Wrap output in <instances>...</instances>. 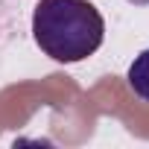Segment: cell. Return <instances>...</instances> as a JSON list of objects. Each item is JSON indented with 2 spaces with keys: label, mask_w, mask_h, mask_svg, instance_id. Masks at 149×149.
Returning <instances> with one entry per match:
<instances>
[{
  "label": "cell",
  "mask_w": 149,
  "mask_h": 149,
  "mask_svg": "<svg viewBox=\"0 0 149 149\" xmlns=\"http://www.w3.org/2000/svg\"><path fill=\"white\" fill-rule=\"evenodd\" d=\"M32 38L58 64H76L105 41V21L88 0H38L32 9Z\"/></svg>",
  "instance_id": "obj_1"
},
{
  "label": "cell",
  "mask_w": 149,
  "mask_h": 149,
  "mask_svg": "<svg viewBox=\"0 0 149 149\" xmlns=\"http://www.w3.org/2000/svg\"><path fill=\"white\" fill-rule=\"evenodd\" d=\"M126 79H129V88L134 91V97H140L143 102H149V50H143V53L134 56V61L129 64Z\"/></svg>",
  "instance_id": "obj_2"
},
{
  "label": "cell",
  "mask_w": 149,
  "mask_h": 149,
  "mask_svg": "<svg viewBox=\"0 0 149 149\" xmlns=\"http://www.w3.org/2000/svg\"><path fill=\"white\" fill-rule=\"evenodd\" d=\"M21 26V0H0V44H6Z\"/></svg>",
  "instance_id": "obj_3"
},
{
  "label": "cell",
  "mask_w": 149,
  "mask_h": 149,
  "mask_svg": "<svg viewBox=\"0 0 149 149\" xmlns=\"http://www.w3.org/2000/svg\"><path fill=\"white\" fill-rule=\"evenodd\" d=\"M126 3H132V6H149V0H126Z\"/></svg>",
  "instance_id": "obj_4"
}]
</instances>
